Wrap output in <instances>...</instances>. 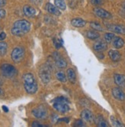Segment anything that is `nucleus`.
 Instances as JSON below:
<instances>
[{
	"label": "nucleus",
	"instance_id": "cd10ccee",
	"mask_svg": "<svg viewBox=\"0 0 125 127\" xmlns=\"http://www.w3.org/2000/svg\"><path fill=\"white\" fill-rule=\"evenodd\" d=\"M114 38V34L113 33H106L104 34V39L107 42H108V43H110L113 40Z\"/></svg>",
	"mask_w": 125,
	"mask_h": 127
},
{
	"label": "nucleus",
	"instance_id": "f3484780",
	"mask_svg": "<svg viewBox=\"0 0 125 127\" xmlns=\"http://www.w3.org/2000/svg\"><path fill=\"white\" fill-rule=\"evenodd\" d=\"M109 54V57L113 61H119L121 58V54L118 51H115V50H110L108 52Z\"/></svg>",
	"mask_w": 125,
	"mask_h": 127
},
{
	"label": "nucleus",
	"instance_id": "0eeeda50",
	"mask_svg": "<svg viewBox=\"0 0 125 127\" xmlns=\"http://www.w3.org/2000/svg\"><path fill=\"white\" fill-rule=\"evenodd\" d=\"M68 103L63 102V101H54L53 107H54L57 111H58L61 113H65L68 112L70 110Z\"/></svg>",
	"mask_w": 125,
	"mask_h": 127
},
{
	"label": "nucleus",
	"instance_id": "c85d7f7f",
	"mask_svg": "<svg viewBox=\"0 0 125 127\" xmlns=\"http://www.w3.org/2000/svg\"><path fill=\"white\" fill-rule=\"evenodd\" d=\"M103 2H104V0H91V4L93 5H96V6L102 5Z\"/></svg>",
	"mask_w": 125,
	"mask_h": 127
},
{
	"label": "nucleus",
	"instance_id": "dca6fc26",
	"mask_svg": "<svg viewBox=\"0 0 125 127\" xmlns=\"http://www.w3.org/2000/svg\"><path fill=\"white\" fill-rule=\"evenodd\" d=\"M46 9L47 11L52 15H60L61 12L58 10V8L56 5H54L51 3H48L46 5Z\"/></svg>",
	"mask_w": 125,
	"mask_h": 127
},
{
	"label": "nucleus",
	"instance_id": "393cba45",
	"mask_svg": "<svg viewBox=\"0 0 125 127\" xmlns=\"http://www.w3.org/2000/svg\"><path fill=\"white\" fill-rule=\"evenodd\" d=\"M56 77L57 79L61 81V82H63V83H65L67 81V77L65 76V74L63 73V72L61 71H58L56 73Z\"/></svg>",
	"mask_w": 125,
	"mask_h": 127
},
{
	"label": "nucleus",
	"instance_id": "2f4dec72",
	"mask_svg": "<svg viewBox=\"0 0 125 127\" xmlns=\"http://www.w3.org/2000/svg\"><path fill=\"white\" fill-rule=\"evenodd\" d=\"M5 16V11L2 8V9H0V20L2 19Z\"/></svg>",
	"mask_w": 125,
	"mask_h": 127
},
{
	"label": "nucleus",
	"instance_id": "f03ea898",
	"mask_svg": "<svg viewBox=\"0 0 125 127\" xmlns=\"http://www.w3.org/2000/svg\"><path fill=\"white\" fill-rule=\"evenodd\" d=\"M24 87L26 90V92L29 94H33L36 93L38 90V85L36 83L33 74H25L22 77Z\"/></svg>",
	"mask_w": 125,
	"mask_h": 127
},
{
	"label": "nucleus",
	"instance_id": "bb28decb",
	"mask_svg": "<svg viewBox=\"0 0 125 127\" xmlns=\"http://www.w3.org/2000/svg\"><path fill=\"white\" fill-rule=\"evenodd\" d=\"M111 123L114 126H117V127H121V126H124V125L118 120H117L114 116H111Z\"/></svg>",
	"mask_w": 125,
	"mask_h": 127
},
{
	"label": "nucleus",
	"instance_id": "423d86ee",
	"mask_svg": "<svg viewBox=\"0 0 125 127\" xmlns=\"http://www.w3.org/2000/svg\"><path fill=\"white\" fill-rule=\"evenodd\" d=\"M32 114L34 116L38 118V119L44 120L48 116V111L44 106H39L36 108H35L32 110Z\"/></svg>",
	"mask_w": 125,
	"mask_h": 127
},
{
	"label": "nucleus",
	"instance_id": "e433bc0d",
	"mask_svg": "<svg viewBox=\"0 0 125 127\" xmlns=\"http://www.w3.org/2000/svg\"><path fill=\"white\" fill-rule=\"evenodd\" d=\"M4 94H5V93H4V90H3V88H2L1 86H0V96H3Z\"/></svg>",
	"mask_w": 125,
	"mask_h": 127
},
{
	"label": "nucleus",
	"instance_id": "ea45409f",
	"mask_svg": "<svg viewBox=\"0 0 125 127\" xmlns=\"http://www.w3.org/2000/svg\"><path fill=\"white\" fill-rule=\"evenodd\" d=\"M122 8H123V11L125 12V2H124L122 4Z\"/></svg>",
	"mask_w": 125,
	"mask_h": 127
},
{
	"label": "nucleus",
	"instance_id": "f8f14e48",
	"mask_svg": "<svg viewBox=\"0 0 125 127\" xmlns=\"http://www.w3.org/2000/svg\"><path fill=\"white\" fill-rule=\"evenodd\" d=\"M81 117H82V119L86 123H91L94 121V116H93L92 113L88 110H84L81 113Z\"/></svg>",
	"mask_w": 125,
	"mask_h": 127
},
{
	"label": "nucleus",
	"instance_id": "7ed1b4c3",
	"mask_svg": "<svg viewBox=\"0 0 125 127\" xmlns=\"http://www.w3.org/2000/svg\"><path fill=\"white\" fill-rule=\"evenodd\" d=\"M0 70H1L2 75L7 78H13L17 75L16 68L9 64H3L0 67Z\"/></svg>",
	"mask_w": 125,
	"mask_h": 127
},
{
	"label": "nucleus",
	"instance_id": "6ab92c4d",
	"mask_svg": "<svg viewBox=\"0 0 125 127\" xmlns=\"http://www.w3.org/2000/svg\"><path fill=\"white\" fill-rule=\"evenodd\" d=\"M124 44V41L121 37H114L113 41V46L115 48H121Z\"/></svg>",
	"mask_w": 125,
	"mask_h": 127
},
{
	"label": "nucleus",
	"instance_id": "5701e85b",
	"mask_svg": "<svg viewBox=\"0 0 125 127\" xmlns=\"http://www.w3.org/2000/svg\"><path fill=\"white\" fill-rule=\"evenodd\" d=\"M8 45L5 42H0V56H4L7 52Z\"/></svg>",
	"mask_w": 125,
	"mask_h": 127
},
{
	"label": "nucleus",
	"instance_id": "412c9836",
	"mask_svg": "<svg viewBox=\"0 0 125 127\" xmlns=\"http://www.w3.org/2000/svg\"><path fill=\"white\" fill-rule=\"evenodd\" d=\"M67 76L71 84H75L76 82V74L73 69L70 68L67 70Z\"/></svg>",
	"mask_w": 125,
	"mask_h": 127
},
{
	"label": "nucleus",
	"instance_id": "1a4fd4ad",
	"mask_svg": "<svg viewBox=\"0 0 125 127\" xmlns=\"http://www.w3.org/2000/svg\"><path fill=\"white\" fill-rule=\"evenodd\" d=\"M53 58H54L55 64L57 67L60 68H65L67 67V62L58 53L54 52V54H53Z\"/></svg>",
	"mask_w": 125,
	"mask_h": 127
},
{
	"label": "nucleus",
	"instance_id": "6e6552de",
	"mask_svg": "<svg viewBox=\"0 0 125 127\" xmlns=\"http://www.w3.org/2000/svg\"><path fill=\"white\" fill-rule=\"evenodd\" d=\"M94 12L97 17L101 18V19H110L112 18V15L110 12L103 9V8H95L94 9Z\"/></svg>",
	"mask_w": 125,
	"mask_h": 127
},
{
	"label": "nucleus",
	"instance_id": "a878e982",
	"mask_svg": "<svg viewBox=\"0 0 125 127\" xmlns=\"http://www.w3.org/2000/svg\"><path fill=\"white\" fill-rule=\"evenodd\" d=\"M90 25H91V27L93 29H94V30H96V31H100V32H102L104 29H103V28H102V26L98 23V22H91V24H90Z\"/></svg>",
	"mask_w": 125,
	"mask_h": 127
},
{
	"label": "nucleus",
	"instance_id": "a211bd4d",
	"mask_svg": "<svg viewBox=\"0 0 125 127\" xmlns=\"http://www.w3.org/2000/svg\"><path fill=\"white\" fill-rule=\"evenodd\" d=\"M95 123L97 124V126L100 127H108V123L105 121V120L104 119V117L101 115H98L96 119H95Z\"/></svg>",
	"mask_w": 125,
	"mask_h": 127
},
{
	"label": "nucleus",
	"instance_id": "58836bf2",
	"mask_svg": "<svg viewBox=\"0 0 125 127\" xmlns=\"http://www.w3.org/2000/svg\"><path fill=\"white\" fill-rule=\"evenodd\" d=\"M2 110H3L5 112H6V113L8 112V109L7 106H2Z\"/></svg>",
	"mask_w": 125,
	"mask_h": 127
},
{
	"label": "nucleus",
	"instance_id": "b1692460",
	"mask_svg": "<svg viewBox=\"0 0 125 127\" xmlns=\"http://www.w3.org/2000/svg\"><path fill=\"white\" fill-rule=\"evenodd\" d=\"M55 5L61 10H65L66 8V4L64 0H55Z\"/></svg>",
	"mask_w": 125,
	"mask_h": 127
},
{
	"label": "nucleus",
	"instance_id": "39448f33",
	"mask_svg": "<svg viewBox=\"0 0 125 127\" xmlns=\"http://www.w3.org/2000/svg\"><path fill=\"white\" fill-rule=\"evenodd\" d=\"M24 56H25V51H24L23 48H22V47L15 48L11 54V58L15 63L21 62L23 60Z\"/></svg>",
	"mask_w": 125,
	"mask_h": 127
},
{
	"label": "nucleus",
	"instance_id": "f704fd0d",
	"mask_svg": "<svg viewBox=\"0 0 125 127\" xmlns=\"http://www.w3.org/2000/svg\"><path fill=\"white\" fill-rule=\"evenodd\" d=\"M31 2L32 3H34L35 5H40L42 2V0H31Z\"/></svg>",
	"mask_w": 125,
	"mask_h": 127
},
{
	"label": "nucleus",
	"instance_id": "7c9ffc66",
	"mask_svg": "<svg viewBox=\"0 0 125 127\" xmlns=\"http://www.w3.org/2000/svg\"><path fill=\"white\" fill-rule=\"evenodd\" d=\"M74 126H84V122L82 120H77L75 123Z\"/></svg>",
	"mask_w": 125,
	"mask_h": 127
},
{
	"label": "nucleus",
	"instance_id": "2eb2a0df",
	"mask_svg": "<svg viewBox=\"0 0 125 127\" xmlns=\"http://www.w3.org/2000/svg\"><path fill=\"white\" fill-rule=\"evenodd\" d=\"M23 12H24L25 15L27 17H33V16H35V14H36L35 9L30 5H25L23 7Z\"/></svg>",
	"mask_w": 125,
	"mask_h": 127
},
{
	"label": "nucleus",
	"instance_id": "20e7f679",
	"mask_svg": "<svg viewBox=\"0 0 125 127\" xmlns=\"http://www.w3.org/2000/svg\"><path fill=\"white\" fill-rule=\"evenodd\" d=\"M39 74L43 84H47L49 83V81L51 80V70L48 65L43 64L39 69Z\"/></svg>",
	"mask_w": 125,
	"mask_h": 127
},
{
	"label": "nucleus",
	"instance_id": "c9c22d12",
	"mask_svg": "<svg viewBox=\"0 0 125 127\" xmlns=\"http://www.w3.org/2000/svg\"><path fill=\"white\" fill-rule=\"evenodd\" d=\"M6 4V0H0V8L5 6Z\"/></svg>",
	"mask_w": 125,
	"mask_h": 127
},
{
	"label": "nucleus",
	"instance_id": "ddd939ff",
	"mask_svg": "<svg viewBox=\"0 0 125 127\" xmlns=\"http://www.w3.org/2000/svg\"><path fill=\"white\" fill-rule=\"evenodd\" d=\"M112 94L115 99H118L120 101L125 100V94L121 88L115 87L112 90Z\"/></svg>",
	"mask_w": 125,
	"mask_h": 127
},
{
	"label": "nucleus",
	"instance_id": "4468645a",
	"mask_svg": "<svg viewBox=\"0 0 125 127\" xmlns=\"http://www.w3.org/2000/svg\"><path fill=\"white\" fill-rule=\"evenodd\" d=\"M114 82L118 87H123L125 86V77L122 74H115L114 76Z\"/></svg>",
	"mask_w": 125,
	"mask_h": 127
},
{
	"label": "nucleus",
	"instance_id": "4be33fe9",
	"mask_svg": "<svg viewBox=\"0 0 125 127\" xmlns=\"http://www.w3.org/2000/svg\"><path fill=\"white\" fill-rule=\"evenodd\" d=\"M87 38L91 40H95L100 37V34L95 31H87L86 33Z\"/></svg>",
	"mask_w": 125,
	"mask_h": 127
},
{
	"label": "nucleus",
	"instance_id": "72a5a7b5",
	"mask_svg": "<svg viewBox=\"0 0 125 127\" xmlns=\"http://www.w3.org/2000/svg\"><path fill=\"white\" fill-rule=\"evenodd\" d=\"M6 38V34L5 32L0 33V41H3Z\"/></svg>",
	"mask_w": 125,
	"mask_h": 127
},
{
	"label": "nucleus",
	"instance_id": "9b49d317",
	"mask_svg": "<svg viewBox=\"0 0 125 127\" xmlns=\"http://www.w3.org/2000/svg\"><path fill=\"white\" fill-rule=\"evenodd\" d=\"M93 48L96 51L101 52L108 48V44H107V41L104 40H99V41H97L94 44Z\"/></svg>",
	"mask_w": 125,
	"mask_h": 127
},
{
	"label": "nucleus",
	"instance_id": "4c0bfd02",
	"mask_svg": "<svg viewBox=\"0 0 125 127\" xmlns=\"http://www.w3.org/2000/svg\"><path fill=\"white\" fill-rule=\"evenodd\" d=\"M61 121L68 123V122H69V119H68V118H63V119H60V120H58V122H61Z\"/></svg>",
	"mask_w": 125,
	"mask_h": 127
},
{
	"label": "nucleus",
	"instance_id": "aec40b11",
	"mask_svg": "<svg viewBox=\"0 0 125 127\" xmlns=\"http://www.w3.org/2000/svg\"><path fill=\"white\" fill-rule=\"evenodd\" d=\"M71 25L76 27V28H81V27H84L86 25V22L82 19L77 18V19H74L71 20Z\"/></svg>",
	"mask_w": 125,
	"mask_h": 127
},
{
	"label": "nucleus",
	"instance_id": "473e14b6",
	"mask_svg": "<svg viewBox=\"0 0 125 127\" xmlns=\"http://www.w3.org/2000/svg\"><path fill=\"white\" fill-rule=\"evenodd\" d=\"M32 126H35V127H39V126H44V125H42V124L39 123V122H37V121L33 122V123H32Z\"/></svg>",
	"mask_w": 125,
	"mask_h": 127
},
{
	"label": "nucleus",
	"instance_id": "f257e3e1",
	"mask_svg": "<svg viewBox=\"0 0 125 127\" xmlns=\"http://www.w3.org/2000/svg\"><path fill=\"white\" fill-rule=\"evenodd\" d=\"M31 29L30 23L25 19L16 21L12 29V34L15 36H22L28 33Z\"/></svg>",
	"mask_w": 125,
	"mask_h": 127
},
{
	"label": "nucleus",
	"instance_id": "c756f323",
	"mask_svg": "<svg viewBox=\"0 0 125 127\" xmlns=\"http://www.w3.org/2000/svg\"><path fill=\"white\" fill-rule=\"evenodd\" d=\"M54 44H55V46L56 47V48H60L61 47V42L60 40H57L56 38L54 39Z\"/></svg>",
	"mask_w": 125,
	"mask_h": 127
},
{
	"label": "nucleus",
	"instance_id": "9d476101",
	"mask_svg": "<svg viewBox=\"0 0 125 127\" xmlns=\"http://www.w3.org/2000/svg\"><path fill=\"white\" fill-rule=\"evenodd\" d=\"M107 28L108 30L118 34H125V27L121 25H108Z\"/></svg>",
	"mask_w": 125,
	"mask_h": 127
}]
</instances>
